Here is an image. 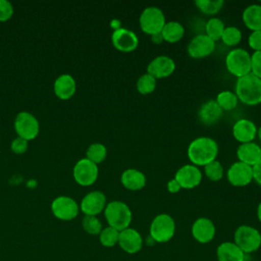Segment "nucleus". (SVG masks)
I'll return each instance as SVG.
<instances>
[{"label":"nucleus","instance_id":"obj_15","mask_svg":"<svg viewBox=\"0 0 261 261\" xmlns=\"http://www.w3.org/2000/svg\"><path fill=\"white\" fill-rule=\"evenodd\" d=\"M174 70L175 62L172 58L165 55L155 57L147 66V73L151 74L156 80L167 77L171 75Z\"/></svg>","mask_w":261,"mask_h":261},{"label":"nucleus","instance_id":"obj_6","mask_svg":"<svg viewBox=\"0 0 261 261\" xmlns=\"http://www.w3.org/2000/svg\"><path fill=\"white\" fill-rule=\"evenodd\" d=\"M139 23L141 30L145 34L152 36L154 34L161 33L166 21L164 13L160 8L156 6H149L142 11Z\"/></svg>","mask_w":261,"mask_h":261},{"label":"nucleus","instance_id":"obj_42","mask_svg":"<svg viewBox=\"0 0 261 261\" xmlns=\"http://www.w3.org/2000/svg\"><path fill=\"white\" fill-rule=\"evenodd\" d=\"M150 38H151V41H152L154 44H161L162 42H164V40H163V37H162V34H161V33L154 34V35L150 36Z\"/></svg>","mask_w":261,"mask_h":261},{"label":"nucleus","instance_id":"obj_29","mask_svg":"<svg viewBox=\"0 0 261 261\" xmlns=\"http://www.w3.org/2000/svg\"><path fill=\"white\" fill-rule=\"evenodd\" d=\"M107 155V149L103 144L100 143H94L91 144L86 152V158L90 161L94 162L95 164L101 163L104 161Z\"/></svg>","mask_w":261,"mask_h":261},{"label":"nucleus","instance_id":"obj_26","mask_svg":"<svg viewBox=\"0 0 261 261\" xmlns=\"http://www.w3.org/2000/svg\"><path fill=\"white\" fill-rule=\"evenodd\" d=\"M163 40L168 43H176L180 41L185 35V28L178 21H168L161 31Z\"/></svg>","mask_w":261,"mask_h":261},{"label":"nucleus","instance_id":"obj_37","mask_svg":"<svg viewBox=\"0 0 261 261\" xmlns=\"http://www.w3.org/2000/svg\"><path fill=\"white\" fill-rule=\"evenodd\" d=\"M13 14V6L7 0H0V21L8 20Z\"/></svg>","mask_w":261,"mask_h":261},{"label":"nucleus","instance_id":"obj_31","mask_svg":"<svg viewBox=\"0 0 261 261\" xmlns=\"http://www.w3.org/2000/svg\"><path fill=\"white\" fill-rule=\"evenodd\" d=\"M156 79L149 73L142 74L137 81V90L142 95H148L156 89Z\"/></svg>","mask_w":261,"mask_h":261},{"label":"nucleus","instance_id":"obj_23","mask_svg":"<svg viewBox=\"0 0 261 261\" xmlns=\"http://www.w3.org/2000/svg\"><path fill=\"white\" fill-rule=\"evenodd\" d=\"M222 109L219 107L215 100H209L202 104V106L199 109L198 115L200 120L204 124L210 125L219 120V118L222 115Z\"/></svg>","mask_w":261,"mask_h":261},{"label":"nucleus","instance_id":"obj_19","mask_svg":"<svg viewBox=\"0 0 261 261\" xmlns=\"http://www.w3.org/2000/svg\"><path fill=\"white\" fill-rule=\"evenodd\" d=\"M232 136L241 144L253 142L257 136L255 123L249 119L243 118L234 122L232 126Z\"/></svg>","mask_w":261,"mask_h":261},{"label":"nucleus","instance_id":"obj_14","mask_svg":"<svg viewBox=\"0 0 261 261\" xmlns=\"http://www.w3.org/2000/svg\"><path fill=\"white\" fill-rule=\"evenodd\" d=\"M174 178L180 185L181 189L191 190L200 185L202 180V172L193 164H186L177 169Z\"/></svg>","mask_w":261,"mask_h":261},{"label":"nucleus","instance_id":"obj_43","mask_svg":"<svg viewBox=\"0 0 261 261\" xmlns=\"http://www.w3.org/2000/svg\"><path fill=\"white\" fill-rule=\"evenodd\" d=\"M257 217L261 222V203L258 205V208H257Z\"/></svg>","mask_w":261,"mask_h":261},{"label":"nucleus","instance_id":"obj_32","mask_svg":"<svg viewBox=\"0 0 261 261\" xmlns=\"http://www.w3.org/2000/svg\"><path fill=\"white\" fill-rule=\"evenodd\" d=\"M119 231L111 226H107L103 228L99 234L100 243L104 247H113L118 243Z\"/></svg>","mask_w":261,"mask_h":261},{"label":"nucleus","instance_id":"obj_22","mask_svg":"<svg viewBox=\"0 0 261 261\" xmlns=\"http://www.w3.org/2000/svg\"><path fill=\"white\" fill-rule=\"evenodd\" d=\"M120 181L129 191H140L146 186V176L138 169L128 168L121 173Z\"/></svg>","mask_w":261,"mask_h":261},{"label":"nucleus","instance_id":"obj_10","mask_svg":"<svg viewBox=\"0 0 261 261\" xmlns=\"http://www.w3.org/2000/svg\"><path fill=\"white\" fill-rule=\"evenodd\" d=\"M51 210L55 217L61 220H71L79 214V205L70 197L60 196L53 200Z\"/></svg>","mask_w":261,"mask_h":261},{"label":"nucleus","instance_id":"obj_41","mask_svg":"<svg viewBox=\"0 0 261 261\" xmlns=\"http://www.w3.org/2000/svg\"><path fill=\"white\" fill-rule=\"evenodd\" d=\"M180 189H181V187L175 178H172L167 182V191L171 194H175V193L179 192Z\"/></svg>","mask_w":261,"mask_h":261},{"label":"nucleus","instance_id":"obj_13","mask_svg":"<svg viewBox=\"0 0 261 261\" xmlns=\"http://www.w3.org/2000/svg\"><path fill=\"white\" fill-rule=\"evenodd\" d=\"M215 49V42L205 34L194 37L187 47L190 57L200 59L209 56Z\"/></svg>","mask_w":261,"mask_h":261},{"label":"nucleus","instance_id":"obj_7","mask_svg":"<svg viewBox=\"0 0 261 261\" xmlns=\"http://www.w3.org/2000/svg\"><path fill=\"white\" fill-rule=\"evenodd\" d=\"M234 244L244 253H253L261 246V234L253 226L241 225L234 231Z\"/></svg>","mask_w":261,"mask_h":261},{"label":"nucleus","instance_id":"obj_17","mask_svg":"<svg viewBox=\"0 0 261 261\" xmlns=\"http://www.w3.org/2000/svg\"><path fill=\"white\" fill-rule=\"evenodd\" d=\"M118 245L124 252L135 254L142 249L143 239L138 230L127 227L119 231Z\"/></svg>","mask_w":261,"mask_h":261},{"label":"nucleus","instance_id":"obj_12","mask_svg":"<svg viewBox=\"0 0 261 261\" xmlns=\"http://www.w3.org/2000/svg\"><path fill=\"white\" fill-rule=\"evenodd\" d=\"M111 42L116 50L124 53L136 50L139 45V39L137 35L133 31L122 28L113 31L111 35Z\"/></svg>","mask_w":261,"mask_h":261},{"label":"nucleus","instance_id":"obj_33","mask_svg":"<svg viewBox=\"0 0 261 261\" xmlns=\"http://www.w3.org/2000/svg\"><path fill=\"white\" fill-rule=\"evenodd\" d=\"M226 46H236L242 40V32L237 27H226L220 39Z\"/></svg>","mask_w":261,"mask_h":261},{"label":"nucleus","instance_id":"obj_11","mask_svg":"<svg viewBox=\"0 0 261 261\" xmlns=\"http://www.w3.org/2000/svg\"><path fill=\"white\" fill-rule=\"evenodd\" d=\"M227 180L233 187H245L253 180V167L241 161L230 165L226 173Z\"/></svg>","mask_w":261,"mask_h":261},{"label":"nucleus","instance_id":"obj_35","mask_svg":"<svg viewBox=\"0 0 261 261\" xmlns=\"http://www.w3.org/2000/svg\"><path fill=\"white\" fill-rule=\"evenodd\" d=\"M83 227L90 234H100L102 230V223L96 216L86 215L83 219Z\"/></svg>","mask_w":261,"mask_h":261},{"label":"nucleus","instance_id":"obj_24","mask_svg":"<svg viewBox=\"0 0 261 261\" xmlns=\"http://www.w3.org/2000/svg\"><path fill=\"white\" fill-rule=\"evenodd\" d=\"M218 261H244L245 253L231 242L220 244L216 250Z\"/></svg>","mask_w":261,"mask_h":261},{"label":"nucleus","instance_id":"obj_2","mask_svg":"<svg viewBox=\"0 0 261 261\" xmlns=\"http://www.w3.org/2000/svg\"><path fill=\"white\" fill-rule=\"evenodd\" d=\"M236 95L242 103L254 106L261 103V79L253 73L239 77L236 83Z\"/></svg>","mask_w":261,"mask_h":261},{"label":"nucleus","instance_id":"obj_20","mask_svg":"<svg viewBox=\"0 0 261 261\" xmlns=\"http://www.w3.org/2000/svg\"><path fill=\"white\" fill-rule=\"evenodd\" d=\"M237 156L239 161L253 167L261 160V148L253 142L241 144L237 150Z\"/></svg>","mask_w":261,"mask_h":261},{"label":"nucleus","instance_id":"obj_1","mask_svg":"<svg viewBox=\"0 0 261 261\" xmlns=\"http://www.w3.org/2000/svg\"><path fill=\"white\" fill-rule=\"evenodd\" d=\"M218 145L208 137H199L193 140L188 147L189 160L195 166H205L216 160Z\"/></svg>","mask_w":261,"mask_h":261},{"label":"nucleus","instance_id":"obj_44","mask_svg":"<svg viewBox=\"0 0 261 261\" xmlns=\"http://www.w3.org/2000/svg\"><path fill=\"white\" fill-rule=\"evenodd\" d=\"M257 136H258V138H259V140L261 142V126L257 129Z\"/></svg>","mask_w":261,"mask_h":261},{"label":"nucleus","instance_id":"obj_40","mask_svg":"<svg viewBox=\"0 0 261 261\" xmlns=\"http://www.w3.org/2000/svg\"><path fill=\"white\" fill-rule=\"evenodd\" d=\"M253 179L261 186V160L253 166Z\"/></svg>","mask_w":261,"mask_h":261},{"label":"nucleus","instance_id":"obj_25","mask_svg":"<svg viewBox=\"0 0 261 261\" xmlns=\"http://www.w3.org/2000/svg\"><path fill=\"white\" fill-rule=\"evenodd\" d=\"M243 21L252 32L261 30V5L251 4L247 6L243 12Z\"/></svg>","mask_w":261,"mask_h":261},{"label":"nucleus","instance_id":"obj_3","mask_svg":"<svg viewBox=\"0 0 261 261\" xmlns=\"http://www.w3.org/2000/svg\"><path fill=\"white\" fill-rule=\"evenodd\" d=\"M104 215L109 226L118 231L127 228L132 221V211L129 207L121 201H111L106 204Z\"/></svg>","mask_w":261,"mask_h":261},{"label":"nucleus","instance_id":"obj_5","mask_svg":"<svg viewBox=\"0 0 261 261\" xmlns=\"http://www.w3.org/2000/svg\"><path fill=\"white\" fill-rule=\"evenodd\" d=\"M174 232L175 222L168 214H158L151 222L150 237L154 242L166 243L172 239Z\"/></svg>","mask_w":261,"mask_h":261},{"label":"nucleus","instance_id":"obj_8","mask_svg":"<svg viewBox=\"0 0 261 261\" xmlns=\"http://www.w3.org/2000/svg\"><path fill=\"white\" fill-rule=\"evenodd\" d=\"M14 128L18 137L30 141L35 139L40 130L38 119L30 112H19L14 120Z\"/></svg>","mask_w":261,"mask_h":261},{"label":"nucleus","instance_id":"obj_9","mask_svg":"<svg viewBox=\"0 0 261 261\" xmlns=\"http://www.w3.org/2000/svg\"><path fill=\"white\" fill-rule=\"evenodd\" d=\"M98 165L87 158L80 159L73 167V177L81 186H91L98 177Z\"/></svg>","mask_w":261,"mask_h":261},{"label":"nucleus","instance_id":"obj_28","mask_svg":"<svg viewBox=\"0 0 261 261\" xmlns=\"http://www.w3.org/2000/svg\"><path fill=\"white\" fill-rule=\"evenodd\" d=\"M215 101L222 109V111H229L237 107L239 99L236 93L231 91H222L217 95Z\"/></svg>","mask_w":261,"mask_h":261},{"label":"nucleus","instance_id":"obj_18","mask_svg":"<svg viewBox=\"0 0 261 261\" xmlns=\"http://www.w3.org/2000/svg\"><path fill=\"white\" fill-rule=\"evenodd\" d=\"M215 231L214 223L206 217L198 218L192 225V234L201 244L211 242L215 236Z\"/></svg>","mask_w":261,"mask_h":261},{"label":"nucleus","instance_id":"obj_36","mask_svg":"<svg viewBox=\"0 0 261 261\" xmlns=\"http://www.w3.org/2000/svg\"><path fill=\"white\" fill-rule=\"evenodd\" d=\"M251 73L261 79V51H256L251 55Z\"/></svg>","mask_w":261,"mask_h":261},{"label":"nucleus","instance_id":"obj_4","mask_svg":"<svg viewBox=\"0 0 261 261\" xmlns=\"http://www.w3.org/2000/svg\"><path fill=\"white\" fill-rule=\"evenodd\" d=\"M225 66L230 74L242 77L251 72V55L245 49H232L225 57Z\"/></svg>","mask_w":261,"mask_h":261},{"label":"nucleus","instance_id":"obj_16","mask_svg":"<svg viewBox=\"0 0 261 261\" xmlns=\"http://www.w3.org/2000/svg\"><path fill=\"white\" fill-rule=\"evenodd\" d=\"M80 207L85 215L96 216L105 209L106 197L100 191L90 192L83 198Z\"/></svg>","mask_w":261,"mask_h":261},{"label":"nucleus","instance_id":"obj_30","mask_svg":"<svg viewBox=\"0 0 261 261\" xmlns=\"http://www.w3.org/2000/svg\"><path fill=\"white\" fill-rule=\"evenodd\" d=\"M195 4L201 12L208 15H214L221 10L224 2L222 0H197L195 1Z\"/></svg>","mask_w":261,"mask_h":261},{"label":"nucleus","instance_id":"obj_34","mask_svg":"<svg viewBox=\"0 0 261 261\" xmlns=\"http://www.w3.org/2000/svg\"><path fill=\"white\" fill-rule=\"evenodd\" d=\"M204 172L210 180L218 181L223 176V167L219 161L214 160L204 166Z\"/></svg>","mask_w":261,"mask_h":261},{"label":"nucleus","instance_id":"obj_39","mask_svg":"<svg viewBox=\"0 0 261 261\" xmlns=\"http://www.w3.org/2000/svg\"><path fill=\"white\" fill-rule=\"evenodd\" d=\"M11 150L15 153V154H22L27 151L28 149V141L17 137L15 138L12 142H11Z\"/></svg>","mask_w":261,"mask_h":261},{"label":"nucleus","instance_id":"obj_27","mask_svg":"<svg viewBox=\"0 0 261 261\" xmlns=\"http://www.w3.org/2000/svg\"><path fill=\"white\" fill-rule=\"evenodd\" d=\"M225 27L223 21L218 17H211L205 24V35H207L214 42L221 39Z\"/></svg>","mask_w":261,"mask_h":261},{"label":"nucleus","instance_id":"obj_21","mask_svg":"<svg viewBox=\"0 0 261 261\" xmlns=\"http://www.w3.org/2000/svg\"><path fill=\"white\" fill-rule=\"evenodd\" d=\"M54 93L61 100H67L75 93L76 85L73 76L64 73L59 75L54 82Z\"/></svg>","mask_w":261,"mask_h":261},{"label":"nucleus","instance_id":"obj_38","mask_svg":"<svg viewBox=\"0 0 261 261\" xmlns=\"http://www.w3.org/2000/svg\"><path fill=\"white\" fill-rule=\"evenodd\" d=\"M248 44L249 47L254 50V52L261 51V30L254 31L250 34L248 38Z\"/></svg>","mask_w":261,"mask_h":261}]
</instances>
